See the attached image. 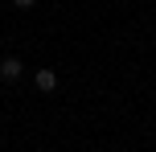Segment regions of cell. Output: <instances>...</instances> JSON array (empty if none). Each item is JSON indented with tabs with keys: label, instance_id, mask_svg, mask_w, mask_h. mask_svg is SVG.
<instances>
[{
	"label": "cell",
	"instance_id": "cell-3",
	"mask_svg": "<svg viewBox=\"0 0 156 152\" xmlns=\"http://www.w3.org/2000/svg\"><path fill=\"white\" fill-rule=\"evenodd\" d=\"M12 4H16V8H33L37 0H12Z\"/></svg>",
	"mask_w": 156,
	"mask_h": 152
},
{
	"label": "cell",
	"instance_id": "cell-2",
	"mask_svg": "<svg viewBox=\"0 0 156 152\" xmlns=\"http://www.w3.org/2000/svg\"><path fill=\"white\" fill-rule=\"evenodd\" d=\"M33 82H37V90H58V74L49 70V66H41V70L33 74Z\"/></svg>",
	"mask_w": 156,
	"mask_h": 152
},
{
	"label": "cell",
	"instance_id": "cell-1",
	"mask_svg": "<svg viewBox=\"0 0 156 152\" xmlns=\"http://www.w3.org/2000/svg\"><path fill=\"white\" fill-rule=\"evenodd\" d=\"M21 74H25L21 58H4V62H0V78H4V82H16Z\"/></svg>",
	"mask_w": 156,
	"mask_h": 152
}]
</instances>
